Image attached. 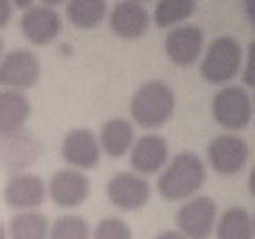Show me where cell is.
Instances as JSON below:
<instances>
[{
  "label": "cell",
  "instance_id": "cell-18",
  "mask_svg": "<svg viewBox=\"0 0 255 239\" xmlns=\"http://www.w3.org/2000/svg\"><path fill=\"white\" fill-rule=\"evenodd\" d=\"M135 142V129L133 124L123 117H114L107 120L101 127L100 145L101 151L110 158H123L129 152Z\"/></svg>",
  "mask_w": 255,
  "mask_h": 239
},
{
  "label": "cell",
  "instance_id": "cell-24",
  "mask_svg": "<svg viewBox=\"0 0 255 239\" xmlns=\"http://www.w3.org/2000/svg\"><path fill=\"white\" fill-rule=\"evenodd\" d=\"M131 229L121 218H103L96 225L92 239H131Z\"/></svg>",
  "mask_w": 255,
  "mask_h": 239
},
{
  "label": "cell",
  "instance_id": "cell-36",
  "mask_svg": "<svg viewBox=\"0 0 255 239\" xmlns=\"http://www.w3.org/2000/svg\"><path fill=\"white\" fill-rule=\"evenodd\" d=\"M254 114H255V103H254Z\"/></svg>",
  "mask_w": 255,
  "mask_h": 239
},
{
  "label": "cell",
  "instance_id": "cell-27",
  "mask_svg": "<svg viewBox=\"0 0 255 239\" xmlns=\"http://www.w3.org/2000/svg\"><path fill=\"white\" fill-rule=\"evenodd\" d=\"M156 239H188L184 234H181L179 231H165L159 236H156Z\"/></svg>",
  "mask_w": 255,
  "mask_h": 239
},
{
  "label": "cell",
  "instance_id": "cell-12",
  "mask_svg": "<svg viewBox=\"0 0 255 239\" xmlns=\"http://www.w3.org/2000/svg\"><path fill=\"white\" fill-rule=\"evenodd\" d=\"M20 27L27 41L36 46L52 44L64 28L62 16L50 5H32L21 14Z\"/></svg>",
  "mask_w": 255,
  "mask_h": 239
},
{
  "label": "cell",
  "instance_id": "cell-19",
  "mask_svg": "<svg viewBox=\"0 0 255 239\" xmlns=\"http://www.w3.org/2000/svg\"><path fill=\"white\" fill-rule=\"evenodd\" d=\"M216 239H254V218L241 206H232L223 211L216 222Z\"/></svg>",
  "mask_w": 255,
  "mask_h": 239
},
{
  "label": "cell",
  "instance_id": "cell-28",
  "mask_svg": "<svg viewBox=\"0 0 255 239\" xmlns=\"http://www.w3.org/2000/svg\"><path fill=\"white\" fill-rule=\"evenodd\" d=\"M245 7H247L248 20L255 27V0H245Z\"/></svg>",
  "mask_w": 255,
  "mask_h": 239
},
{
  "label": "cell",
  "instance_id": "cell-1",
  "mask_svg": "<svg viewBox=\"0 0 255 239\" xmlns=\"http://www.w3.org/2000/svg\"><path fill=\"white\" fill-rule=\"evenodd\" d=\"M206 165L195 152L175 154L158 177V191L165 200L179 202L199 193L206 183Z\"/></svg>",
  "mask_w": 255,
  "mask_h": 239
},
{
  "label": "cell",
  "instance_id": "cell-6",
  "mask_svg": "<svg viewBox=\"0 0 255 239\" xmlns=\"http://www.w3.org/2000/svg\"><path fill=\"white\" fill-rule=\"evenodd\" d=\"M41 78V62L27 48H16L4 53L0 60V87L27 91Z\"/></svg>",
  "mask_w": 255,
  "mask_h": 239
},
{
  "label": "cell",
  "instance_id": "cell-35",
  "mask_svg": "<svg viewBox=\"0 0 255 239\" xmlns=\"http://www.w3.org/2000/svg\"><path fill=\"white\" fill-rule=\"evenodd\" d=\"M252 218H254V232H255V216H252Z\"/></svg>",
  "mask_w": 255,
  "mask_h": 239
},
{
  "label": "cell",
  "instance_id": "cell-25",
  "mask_svg": "<svg viewBox=\"0 0 255 239\" xmlns=\"http://www.w3.org/2000/svg\"><path fill=\"white\" fill-rule=\"evenodd\" d=\"M243 80L248 87L255 89V41H252L250 46H248L247 64H245L243 69Z\"/></svg>",
  "mask_w": 255,
  "mask_h": 239
},
{
  "label": "cell",
  "instance_id": "cell-29",
  "mask_svg": "<svg viewBox=\"0 0 255 239\" xmlns=\"http://www.w3.org/2000/svg\"><path fill=\"white\" fill-rule=\"evenodd\" d=\"M11 2H12V5H14V7L23 9V11L34 5V0H11Z\"/></svg>",
  "mask_w": 255,
  "mask_h": 239
},
{
  "label": "cell",
  "instance_id": "cell-2",
  "mask_svg": "<svg viewBox=\"0 0 255 239\" xmlns=\"http://www.w3.org/2000/svg\"><path fill=\"white\" fill-rule=\"evenodd\" d=\"M131 117L145 129L161 127L175 112V94L163 80H149L135 91L129 103Z\"/></svg>",
  "mask_w": 255,
  "mask_h": 239
},
{
  "label": "cell",
  "instance_id": "cell-33",
  "mask_svg": "<svg viewBox=\"0 0 255 239\" xmlns=\"http://www.w3.org/2000/svg\"><path fill=\"white\" fill-rule=\"evenodd\" d=\"M2 57H4V41L0 37V60H2Z\"/></svg>",
  "mask_w": 255,
  "mask_h": 239
},
{
  "label": "cell",
  "instance_id": "cell-9",
  "mask_svg": "<svg viewBox=\"0 0 255 239\" xmlns=\"http://www.w3.org/2000/svg\"><path fill=\"white\" fill-rule=\"evenodd\" d=\"M52 202L64 209L78 207L91 195V179L76 168H62L52 175L46 186Z\"/></svg>",
  "mask_w": 255,
  "mask_h": 239
},
{
  "label": "cell",
  "instance_id": "cell-21",
  "mask_svg": "<svg viewBox=\"0 0 255 239\" xmlns=\"http://www.w3.org/2000/svg\"><path fill=\"white\" fill-rule=\"evenodd\" d=\"M50 223L39 211H18L9 220L11 239H48Z\"/></svg>",
  "mask_w": 255,
  "mask_h": 239
},
{
  "label": "cell",
  "instance_id": "cell-10",
  "mask_svg": "<svg viewBox=\"0 0 255 239\" xmlns=\"http://www.w3.org/2000/svg\"><path fill=\"white\" fill-rule=\"evenodd\" d=\"M100 138L89 127H76L64 136L60 154L71 168L76 170H92L101 161Z\"/></svg>",
  "mask_w": 255,
  "mask_h": 239
},
{
  "label": "cell",
  "instance_id": "cell-3",
  "mask_svg": "<svg viewBox=\"0 0 255 239\" xmlns=\"http://www.w3.org/2000/svg\"><path fill=\"white\" fill-rule=\"evenodd\" d=\"M243 62V48L232 36H220L207 46L200 62V75L209 84H227L236 78Z\"/></svg>",
  "mask_w": 255,
  "mask_h": 239
},
{
  "label": "cell",
  "instance_id": "cell-4",
  "mask_svg": "<svg viewBox=\"0 0 255 239\" xmlns=\"http://www.w3.org/2000/svg\"><path fill=\"white\" fill-rule=\"evenodd\" d=\"M211 112L222 127L229 131H241L254 117V101L243 87L227 85L215 94Z\"/></svg>",
  "mask_w": 255,
  "mask_h": 239
},
{
  "label": "cell",
  "instance_id": "cell-14",
  "mask_svg": "<svg viewBox=\"0 0 255 239\" xmlns=\"http://www.w3.org/2000/svg\"><path fill=\"white\" fill-rule=\"evenodd\" d=\"M129 163L140 175L158 174L168 163V143L161 135H142L129 149Z\"/></svg>",
  "mask_w": 255,
  "mask_h": 239
},
{
  "label": "cell",
  "instance_id": "cell-23",
  "mask_svg": "<svg viewBox=\"0 0 255 239\" xmlns=\"http://www.w3.org/2000/svg\"><path fill=\"white\" fill-rule=\"evenodd\" d=\"M48 239H91V227L78 215H62L50 225Z\"/></svg>",
  "mask_w": 255,
  "mask_h": 239
},
{
  "label": "cell",
  "instance_id": "cell-17",
  "mask_svg": "<svg viewBox=\"0 0 255 239\" xmlns=\"http://www.w3.org/2000/svg\"><path fill=\"white\" fill-rule=\"evenodd\" d=\"M30 101L23 91L4 89L0 91V133L23 129L30 117Z\"/></svg>",
  "mask_w": 255,
  "mask_h": 239
},
{
  "label": "cell",
  "instance_id": "cell-20",
  "mask_svg": "<svg viewBox=\"0 0 255 239\" xmlns=\"http://www.w3.org/2000/svg\"><path fill=\"white\" fill-rule=\"evenodd\" d=\"M108 12L107 0H68L66 18L71 25L82 30H92Z\"/></svg>",
  "mask_w": 255,
  "mask_h": 239
},
{
  "label": "cell",
  "instance_id": "cell-13",
  "mask_svg": "<svg viewBox=\"0 0 255 239\" xmlns=\"http://www.w3.org/2000/svg\"><path fill=\"white\" fill-rule=\"evenodd\" d=\"M204 32L197 25L175 27L165 37V53L168 60L179 68L195 64L202 55Z\"/></svg>",
  "mask_w": 255,
  "mask_h": 239
},
{
  "label": "cell",
  "instance_id": "cell-8",
  "mask_svg": "<svg viewBox=\"0 0 255 239\" xmlns=\"http://www.w3.org/2000/svg\"><path fill=\"white\" fill-rule=\"evenodd\" d=\"M250 158L247 140L238 135H220L207 145V161L220 175H236L243 170Z\"/></svg>",
  "mask_w": 255,
  "mask_h": 239
},
{
  "label": "cell",
  "instance_id": "cell-5",
  "mask_svg": "<svg viewBox=\"0 0 255 239\" xmlns=\"http://www.w3.org/2000/svg\"><path fill=\"white\" fill-rule=\"evenodd\" d=\"M218 222V206L206 195L188 199L175 215L177 231L188 239H209Z\"/></svg>",
  "mask_w": 255,
  "mask_h": 239
},
{
  "label": "cell",
  "instance_id": "cell-22",
  "mask_svg": "<svg viewBox=\"0 0 255 239\" xmlns=\"http://www.w3.org/2000/svg\"><path fill=\"white\" fill-rule=\"evenodd\" d=\"M195 9L197 0H158L152 18L159 28H168L188 20Z\"/></svg>",
  "mask_w": 255,
  "mask_h": 239
},
{
  "label": "cell",
  "instance_id": "cell-16",
  "mask_svg": "<svg viewBox=\"0 0 255 239\" xmlns=\"http://www.w3.org/2000/svg\"><path fill=\"white\" fill-rule=\"evenodd\" d=\"M39 154L41 143L30 131L18 129L12 133H0V158L9 167H27Z\"/></svg>",
  "mask_w": 255,
  "mask_h": 239
},
{
  "label": "cell",
  "instance_id": "cell-34",
  "mask_svg": "<svg viewBox=\"0 0 255 239\" xmlns=\"http://www.w3.org/2000/svg\"><path fill=\"white\" fill-rule=\"evenodd\" d=\"M131 2H138V4H142L143 0H131Z\"/></svg>",
  "mask_w": 255,
  "mask_h": 239
},
{
  "label": "cell",
  "instance_id": "cell-30",
  "mask_svg": "<svg viewBox=\"0 0 255 239\" xmlns=\"http://www.w3.org/2000/svg\"><path fill=\"white\" fill-rule=\"evenodd\" d=\"M248 188H250V193L255 197V167L250 170V175H248Z\"/></svg>",
  "mask_w": 255,
  "mask_h": 239
},
{
  "label": "cell",
  "instance_id": "cell-11",
  "mask_svg": "<svg viewBox=\"0 0 255 239\" xmlns=\"http://www.w3.org/2000/svg\"><path fill=\"white\" fill-rule=\"evenodd\" d=\"M46 197L44 181L32 172H16L4 186V202L16 211H36Z\"/></svg>",
  "mask_w": 255,
  "mask_h": 239
},
{
  "label": "cell",
  "instance_id": "cell-31",
  "mask_svg": "<svg viewBox=\"0 0 255 239\" xmlns=\"http://www.w3.org/2000/svg\"><path fill=\"white\" fill-rule=\"evenodd\" d=\"M43 2V5H50V7H55V5L59 4H64L66 0H41Z\"/></svg>",
  "mask_w": 255,
  "mask_h": 239
},
{
  "label": "cell",
  "instance_id": "cell-32",
  "mask_svg": "<svg viewBox=\"0 0 255 239\" xmlns=\"http://www.w3.org/2000/svg\"><path fill=\"white\" fill-rule=\"evenodd\" d=\"M0 239H7V231H5V227L0 223Z\"/></svg>",
  "mask_w": 255,
  "mask_h": 239
},
{
  "label": "cell",
  "instance_id": "cell-26",
  "mask_svg": "<svg viewBox=\"0 0 255 239\" xmlns=\"http://www.w3.org/2000/svg\"><path fill=\"white\" fill-rule=\"evenodd\" d=\"M12 11H14V5L11 0H0V30L9 25L12 18Z\"/></svg>",
  "mask_w": 255,
  "mask_h": 239
},
{
  "label": "cell",
  "instance_id": "cell-7",
  "mask_svg": "<svg viewBox=\"0 0 255 239\" xmlns=\"http://www.w3.org/2000/svg\"><path fill=\"white\" fill-rule=\"evenodd\" d=\"M107 197L121 211H138L151 199V184L136 172H119L108 181Z\"/></svg>",
  "mask_w": 255,
  "mask_h": 239
},
{
  "label": "cell",
  "instance_id": "cell-15",
  "mask_svg": "<svg viewBox=\"0 0 255 239\" xmlns=\"http://www.w3.org/2000/svg\"><path fill=\"white\" fill-rule=\"evenodd\" d=\"M149 28V12L138 2L123 0L110 12V30L117 37L133 41L142 37Z\"/></svg>",
  "mask_w": 255,
  "mask_h": 239
}]
</instances>
